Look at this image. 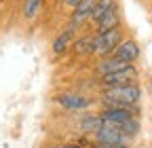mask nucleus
I'll return each instance as SVG.
<instances>
[{"mask_svg": "<svg viewBox=\"0 0 152 148\" xmlns=\"http://www.w3.org/2000/svg\"><path fill=\"white\" fill-rule=\"evenodd\" d=\"M142 91L137 83L131 85H121V87H106L102 93V102L108 108H131L133 104L140 102Z\"/></svg>", "mask_w": 152, "mask_h": 148, "instance_id": "nucleus-1", "label": "nucleus"}, {"mask_svg": "<svg viewBox=\"0 0 152 148\" xmlns=\"http://www.w3.org/2000/svg\"><path fill=\"white\" fill-rule=\"evenodd\" d=\"M121 38H123L121 28H114V30H108V32H97L95 34V51L93 53H97V55L112 53L121 45Z\"/></svg>", "mask_w": 152, "mask_h": 148, "instance_id": "nucleus-2", "label": "nucleus"}, {"mask_svg": "<svg viewBox=\"0 0 152 148\" xmlns=\"http://www.w3.org/2000/svg\"><path fill=\"white\" fill-rule=\"evenodd\" d=\"M137 81V70L133 66H127L123 70L110 72V74H102V83L106 87H121V85H131Z\"/></svg>", "mask_w": 152, "mask_h": 148, "instance_id": "nucleus-3", "label": "nucleus"}, {"mask_svg": "<svg viewBox=\"0 0 152 148\" xmlns=\"http://www.w3.org/2000/svg\"><path fill=\"white\" fill-rule=\"evenodd\" d=\"M95 138H97V144H127L131 138L125 136L118 127L114 125H106L102 123V127L95 131Z\"/></svg>", "mask_w": 152, "mask_h": 148, "instance_id": "nucleus-4", "label": "nucleus"}, {"mask_svg": "<svg viewBox=\"0 0 152 148\" xmlns=\"http://www.w3.org/2000/svg\"><path fill=\"white\" fill-rule=\"evenodd\" d=\"M99 116H102V123L114 125V127L121 129L129 119H133V110L131 108H106Z\"/></svg>", "mask_w": 152, "mask_h": 148, "instance_id": "nucleus-5", "label": "nucleus"}, {"mask_svg": "<svg viewBox=\"0 0 152 148\" xmlns=\"http://www.w3.org/2000/svg\"><path fill=\"white\" fill-rule=\"evenodd\" d=\"M110 57L118 59V62H125V64H133L140 57V47H137L135 40H123L116 49L112 51Z\"/></svg>", "mask_w": 152, "mask_h": 148, "instance_id": "nucleus-6", "label": "nucleus"}, {"mask_svg": "<svg viewBox=\"0 0 152 148\" xmlns=\"http://www.w3.org/2000/svg\"><path fill=\"white\" fill-rule=\"evenodd\" d=\"M95 4H97V0H83V2H80L78 7H74V13H72V17H70V23H72V28H76V26H83V23L89 19V17L93 15Z\"/></svg>", "mask_w": 152, "mask_h": 148, "instance_id": "nucleus-7", "label": "nucleus"}, {"mask_svg": "<svg viewBox=\"0 0 152 148\" xmlns=\"http://www.w3.org/2000/svg\"><path fill=\"white\" fill-rule=\"evenodd\" d=\"M57 104L64 106L66 110H85L91 102L83 95H76V93H64V95H57Z\"/></svg>", "mask_w": 152, "mask_h": 148, "instance_id": "nucleus-8", "label": "nucleus"}, {"mask_svg": "<svg viewBox=\"0 0 152 148\" xmlns=\"http://www.w3.org/2000/svg\"><path fill=\"white\" fill-rule=\"evenodd\" d=\"M95 23H97V32H108V30L118 28V9L112 7V9L102 17V19H97Z\"/></svg>", "mask_w": 152, "mask_h": 148, "instance_id": "nucleus-9", "label": "nucleus"}, {"mask_svg": "<svg viewBox=\"0 0 152 148\" xmlns=\"http://www.w3.org/2000/svg\"><path fill=\"white\" fill-rule=\"evenodd\" d=\"M95 51V36H80L74 42V53L76 55H91Z\"/></svg>", "mask_w": 152, "mask_h": 148, "instance_id": "nucleus-10", "label": "nucleus"}, {"mask_svg": "<svg viewBox=\"0 0 152 148\" xmlns=\"http://www.w3.org/2000/svg\"><path fill=\"white\" fill-rule=\"evenodd\" d=\"M112 7H116V0H97V4H95V9H93L91 19H93V21L102 19V17H104V15H106Z\"/></svg>", "mask_w": 152, "mask_h": 148, "instance_id": "nucleus-11", "label": "nucleus"}, {"mask_svg": "<svg viewBox=\"0 0 152 148\" xmlns=\"http://www.w3.org/2000/svg\"><path fill=\"white\" fill-rule=\"evenodd\" d=\"M131 64H125V62H118V59H114V57H108L99 64V72L102 74H110V72H116V70H123Z\"/></svg>", "mask_w": 152, "mask_h": 148, "instance_id": "nucleus-12", "label": "nucleus"}, {"mask_svg": "<svg viewBox=\"0 0 152 148\" xmlns=\"http://www.w3.org/2000/svg\"><path fill=\"white\" fill-rule=\"evenodd\" d=\"M70 38H72L70 32L59 34V36L55 38V42H53V53H55V55H64V53L68 51V47H70Z\"/></svg>", "mask_w": 152, "mask_h": 148, "instance_id": "nucleus-13", "label": "nucleus"}, {"mask_svg": "<svg viewBox=\"0 0 152 148\" xmlns=\"http://www.w3.org/2000/svg\"><path fill=\"white\" fill-rule=\"evenodd\" d=\"M102 127V116H83L80 119V129L83 131H97Z\"/></svg>", "mask_w": 152, "mask_h": 148, "instance_id": "nucleus-14", "label": "nucleus"}, {"mask_svg": "<svg viewBox=\"0 0 152 148\" xmlns=\"http://www.w3.org/2000/svg\"><path fill=\"white\" fill-rule=\"evenodd\" d=\"M40 2L42 0H26L23 2V17L26 19H34L38 9H40Z\"/></svg>", "mask_w": 152, "mask_h": 148, "instance_id": "nucleus-15", "label": "nucleus"}, {"mask_svg": "<svg viewBox=\"0 0 152 148\" xmlns=\"http://www.w3.org/2000/svg\"><path fill=\"white\" fill-rule=\"evenodd\" d=\"M95 148H127V144H97Z\"/></svg>", "mask_w": 152, "mask_h": 148, "instance_id": "nucleus-16", "label": "nucleus"}, {"mask_svg": "<svg viewBox=\"0 0 152 148\" xmlns=\"http://www.w3.org/2000/svg\"><path fill=\"white\" fill-rule=\"evenodd\" d=\"M83 2V0H66V4H70V7H78Z\"/></svg>", "mask_w": 152, "mask_h": 148, "instance_id": "nucleus-17", "label": "nucleus"}, {"mask_svg": "<svg viewBox=\"0 0 152 148\" xmlns=\"http://www.w3.org/2000/svg\"><path fill=\"white\" fill-rule=\"evenodd\" d=\"M59 148H80V146H74V144H64V146H59Z\"/></svg>", "mask_w": 152, "mask_h": 148, "instance_id": "nucleus-18", "label": "nucleus"}]
</instances>
